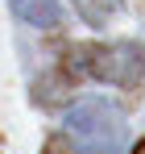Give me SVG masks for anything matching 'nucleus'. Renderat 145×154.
Wrapping results in <instances>:
<instances>
[{
    "mask_svg": "<svg viewBox=\"0 0 145 154\" xmlns=\"http://www.w3.org/2000/svg\"><path fill=\"white\" fill-rule=\"evenodd\" d=\"M8 4H13V17L25 21V25H33V29H54L62 21L58 0H8Z\"/></svg>",
    "mask_w": 145,
    "mask_h": 154,
    "instance_id": "nucleus-3",
    "label": "nucleus"
},
{
    "mask_svg": "<svg viewBox=\"0 0 145 154\" xmlns=\"http://www.w3.org/2000/svg\"><path fill=\"white\" fill-rule=\"evenodd\" d=\"M71 154H124L129 121L124 108L108 96H83L62 112Z\"/></svg>",
    "mask_w": 145,
    "mask_h": 154,
    "instance_id": "nucleus-1",
    "label": "nucleus"
},
{
    "mask_svg": "<svg viewBox=\"0 0 145 154\" xmlns=\"http://www.w3.org/2000/svg\"><path fill=\"white\" fill-rule=\"evenodd\" d=\"M116 8H120V0H79V13H83L91 25H104Z\"/></svg>",
    "mask_w": 145,
    "mask_h": 154,
    "instance_id": "nucleus-4",
    "label": "nucleus"
},
{
    "mask_svg": "<svg viewBox=\"0 0 145 154\" xmlns=\"http://www.w3.org/2000/svg\"><path fill=\"white\" fill-rule=\"evenodd\" d=\"M42 154H71V146H67L62 133H54V137H46V150H42Z\"/></svg>",
    "mask_w": 145,
    "mask_h": 154,
    "instance_id": "nucleus-5",
    "label": "nucleus"
},
{
    "mask_svg": "<svg viewBox=\"0 0 145 154\" xmlns=\"http://www.w3.org/2000/svg\"><path fill=\"white\" fill-rule=\"evenodd\" d=\"M58 67H62V79H99V83H116V88H137L145 75V54L133 42L71 46Z\"/></svg>",
    "mask_w": 145,
    "mask_h": 154,
    "instance_id": "nucleus-2",
    "label": "nucleus"
},
{
    "mask_svg": "<svg viewBox=\"0 0 145 154\" xmlns=\"http://www.w3.org/2000/svg\"><path fill=\"white\" fill-rule=\"evenodd\" d=\"M133 154H145V137H141V142H137V150H133Z\"/></svg>",
    "mask_w": 145,
    "mask_h": 154,
    "instance_id": "nucleus-6",
    "label": "nucleus"
}]
</instances>
